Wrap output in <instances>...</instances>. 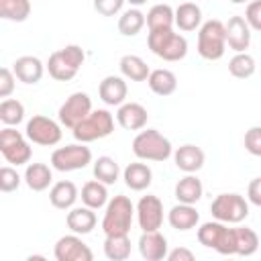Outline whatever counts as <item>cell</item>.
<instances>
[{"label":"cell","instance_id":"obj_31","mask_svg":"<svg viewBox=\"0 0 261 261\" xmlns=\"http://www.w3.org/2000/svg\"><path fill=\"white\" fill-rule=\"evenodd\" d=\"M104 255L110 261H124L130 257V239L128 234H106Z\"/></svg>","mask_w":261,"mask_h":261},{"label":"cell","instance_id":"obj_45","mask_svg":"<svg viewBox=\"0 0 261 261\" xmlns=\"http://www.w3.org/2000/svg\"><path fill=\"white\" fill-rule=\"evenodd\" d=\"M167 259L169 261H194V253L190 249L177 247V249H173V251L167 253Z\"/></svg>","mask_w":261,"mask_h":261},{"label":"cell","instance_id":"obj_8","mask_svg":"<svg viewBox=\"0 0 261 261\" xmlns=\"http://www.w3.org/2000/svg\"><path fill=\"white\" fill-rule=\"evenodd\" d=\"M210 212L220 222L239 224L249 216V202L241 194H218L210 204Z\"/></svg>","mask_w":261,"mask_h":261},{"label":"cell","instance_id":"obj_16","mask_svg":"<svg viewBox=\"0 0 261 261\" xmlns=\"http://www.w3.org/2000/svg\"><path fill=\"white\" fill-rule=\"evenodd\" d=\"M139 253L147 261L167 259V239L159 230H143L139 239Z\"/></svg>","mask_w":261,"mask_h":261},{"label":"cell","instance_id":"obj_37","mask_svg":"<svg viewBox=\"0 0 261 261\" xmlns=\"http://www.w3.org/2000/svg\"><path fill=\"white\" fill-rule=\"evenodd\" d=\"M24 118V106L22 102L14 100V98H4L0 102V120L6 126H16L20 124Z\"/></svg>","mask_w":261,"mask_h":261},{"label":"cell","instance_id":"obj_25","mask_svg":"<svg viewBox=\"0 0 261 261\" xmlns=\"http://www.w3.org/2000/svg\"><path fill=\"white\" fill-rule=\"evenodd\" d=\"M202 24V10L196 2H184L175 8V27L179 31H196Z\"/></svg>","mask_w":261,"mask_h":261},{"label":"cell","instance_id":"obj_39","mask_svg":"<svg viewBox=\"0 0 261 261\" xmlns=\"http://www.w3.org/2000/svg\"><path fill=\"white\" fill-rule=\"evenodd\" d=\"M18 186H20V175H18V171H16L14 167L4 165V167L0 169V190L8 194V192H14Z\"/></svg>","mask_w":261,"mask_h":261},{"label":"cell","instance_id":"obj_47","mask_svg":"<svg viewBox=\"0 0 261 261\" xmlns=\"http://www.w3.org/2000/svg\"><path fill=\"white\" fill-rule=\"evenodd\" d=\"M232 4H245V2H251V0H230Z\"/></svg>","mask_w":261,"mask_h":261},{"label":"cell","instance_id":"obj_26","mask_svg":"<svg viewBox=\"0 0 261 261\" xmlns=\"http://www.w3.org/2000/svg\"><path fill=\"white\" fill-rule=\"evenodd\" d=\"M24 181L33 192H43L53 181L51 167L45 163H29L24 169Z\"/></svg>","mask_w":261,"mask_h":261},{"label":"cell","instance_id":"obj_14","mask_svg":"<svg viewBox=\"0 0 261 261\" xmlns=\"http://www.w3.org/2000/svg\"><path fill=\"white\" fill-rule=\"evenodd\" d=\"M137 220L143 230H159L163 224V202L153 194L143 196L137 204Z\"/></svg>","mask_w":261,"mask_h":261},{"label":"cell","instance_id":"obj_42","mask_svg":"<svg viewBox=\"0 0 261 261\" xmlns=\"http://www.w3.org/2000/svg\"><path fill=\"white\" fill-rule=\"evenodd\" d=\"M245 20L253 31L261 33V0H251L245 10Z\"/></svg>","mask_w":261,"mask_h":261},{"label":"cell","instance_id":"obj_24","mask_svg":"<svg viewBox=\"0 0 261 261\" xmlns=\"http://www.w3.org/2000/svg\"><path fill=\"white\" fill-rule=\"evenodd\" d=\"M77 196H80V194H77L75 184L63 179V181H57V184L51 188V192H49V202H51L57 210H69V208H73Z\"/></svg>","mask_w":261,"mask_h":261},{"label":"cell","instance_id":"obj_21","mask_svg":"<svg viewBox=\"0 0 261 261\" xmlns=\"http://www.w3.org/2000/svg\"><path fill=\"white\" fill-rule=\"evenodd\" d=\"M204 151L196 145H181L175 149L173 153V161H175V167L186 171V173H196L202 169L204 165Z\"/></svg>","mask_w":261,"mask_h":261},{"label":"cell","instance_id":"obj_1","mask_svg":"<svg viewBox=\"0 0 261 261\" xmlns=\"http://www.w3.org/2000/svg\"><path fill=\"white\" fill-rule=\"evenodd\" d=\"M147 45L153 55L161 57L163 61H179L188 55V41L184 35L175 33L173 29H159L149 31Z\"/></svg>","mask_w":261,"mask_h":261},{"label":"cell","instance_id":"obj_35","mask_svg":"<svg viewBox=\"0 0 261 261\" xmlns=\"http://www.w3.org/2000/svg\"><path fill=\"white\" fill-rule=\"evenodd\" d=\"M234 241H237V255H241V257H251L259 249V237L249 226H237Z\"/></svg>","mask_w":261,"mask_h":261},{"label":"cell","instance_id":"obj_4","mask_svg":"<svg viewBox=\"0 0 261 261\" xmlns=\"http://www.w3.org/2000/svg\"><path fill=\"white\" fill-rule=\"evenodd\" d=\"M133 153L143 161H165L171 157L173 147L159 130L147 128L133 139Z\"/></svg>","mask_w":261,"mask_h":261},{"label":"cell","instance_id":"obj_36","mask_svg":"<svg viewBox=\"0 0 261 261\" xmlns=\"http://www.w3.org/2000/svg\"><path fill=\"white\" fill-rule=\"evenodd\" d=\"M118 175H120V167L112 157L102 155V157H98L94 161V177L100 179L102 184H106V186L116 184Z\"/></svg>","mask_w":261,"mask_h":261},{"label":"cell","instance_id":"obj_34","mask_svg":"<svg viewBox=\"0 0 261 261\" xmlns=\"http://www.w3.org/2000/svg\"><path fill=\"white\" fill-rule=\"evenodd\" d=\"M31 14V0H0V16L4 20L22 22Z\"/></svg>","mask_w":261,"mask_h":261},{"label":"cell","instance_id":"obj_11","mask_svg":"<svg viewBox=\"0 0 261 261\" xmlns=\"http://www.w3.org/2000/svg\"><path fill=\"white\" fill-rule=\"evenodd\" d=\"M24 135L31 143H37V145H43V147H53L61 141V126L49 116L35 114L27 122Z\"/></svg>","mask_w":261,"mask_h":261},{"label":"cell","instance_id":"obj_18","mask_svg":"<svg viewBox=\"0 0 261 261\" xmlns=\"http://www.w3.org/2000/svg\"><path fill=\"white\" fill-rule=\"evenodd\" d=\"M126 82L120 77V75H106L100 86H98V94H100V100L108 106H120L124 104V98H126Z\"/></svg>","mask_w":261,"mask_h":261},{"label":"cell","instance_id":"obj_20","mask_svg":"<svg viewBox=\"0 0 261 261\" xmlns=\"http://www.w3.org/2000/svg\"><path fill=\"white\" fill-rule=\"evenodd\" d=\"M12 71H14L16 80L22 82V84H37V82H41L45 67H43V63H41L39 57L22 55V57H18L12 63Z\"/></svg>","mask_w":261,"mask_h":261},{"label":"cell","instance_id":"obj_19","mask_svg":"<svg viewBox=\"0 0 261 261\" xmlns=\"http://www.w3.org/2000/svg\"><path fill=\"white\" fill-rule=\"evenodd\" d=\"M65 222H67V228H69L71 232H75V234H88V232H92V230L96 228L98 218H96L94 208H90V206L84 204V206L71 208V210L67 212Z\"/></svg>","mask_w":261,"mask_h":261},{"label":"cell","instance_id":"obj_38","mask_svg":"<svg viewBox=\"0 0 261 261\" xmlns=\"http://www.w3.org/2000/svg\"><path fill=\"white\" fill-rule=\"evenodd\" d=\"M255 59L247 53V51H243V53H237L230 61H228V71H230V75L232 77H239V80H247V77H251L253 73H255Z\"/></svg>","mask_w":261,"mask_h":261},{"label":"cell","instance_id":"obj_5","mask_svg":"<svg viewBox=\"0 0 261 261\" xmlns=\"http://www.w3.org/2000/svg\"><path fill=\"white\" fill-rule=\"evenodd\" d=\"M226 51V27L224 22L210 18L200 27L198 33V53L208 61H216Z\"/></svg>","mask_w":261,"mask_h":261},{"label":"cell","instance_id":"obj_9","mask_svg":"<svg viewBox=\"0 0 261 261\" xmlns=\"http://www.w3.org/2000/svg\"><path fill=\"white\" fill-rule=\"evenodd\" d=\"M0 153L12 165H27L31 161L33 149L22 137V133L12 126H4L0 130Z\"/></svg>","mask_w":261,"mask_h":261},{"label":"cell","instance_id":"obj_3","mask_svg":"<svg viewBox=\"0 0 261 261\" xmlns=\"http://www.w3.org/2000/svg\"><path fill=\"white\" fill-rule=\"evenodd\" d=\"M133 214H135V206L126 196L118 194L112 200H108L102 218L104 234H128L133 224Z\"/></svg>","mask_w":261,"mask_h":261},{"label":"cell","instance_id":"obj_2","mask_svg":"<svg viewBox=\"0 0 261 261\" xmlns=\"http://www.w3.org/2000/svg\"><path fill=\"white\" fill-rule=\"evenodd\" d=\"M84 59H86V55L80 45H65L63 49L49 55L47 71L57 82H69L77 75Z\"/></svg>","mask_w":261,"mask_h":261},{"label":"cell","instance_id":"obj_28","mask_svg":"<svg viewBox=\"0 0 261 261\" xmlns=\"http://www.w3.org/2000/svg\"><path fill=\"white\" fill-rule=\"evenodd\" d=\"M147 84H149V88H151L153 94H157V96H169L177 88V77L169 69H153L149 73V77H147Z\"/></svg>","mask_w":261,"mask_h":261},{"label":"cell","instance_id":"obj_33","mask_svg":"<svg viewBox=\"0 0 261 261\" xmlns=\"http://www.w3.org/2000/svg\"><path fill=\"white\" fill-rule=\"evenodd\" d=\"M145 22H147V16L139 8H128L118 18V31L124 37H135V35L141 33V29L145 27Z\"/></svg>","mask_w":261,"mask_h":261},{"label":"cell","instance_id":"obj_10","mask_svg":"<svg viewBox=\"0 0 261 261\" xmlns=\"http://www.w3.org/2000/svg\"><path fill=\"white\" fill-rule=\"evenodd\" d=\"M92 163V151L84 143L65 145L51 153V165L57 171H75Z\"/></svg>","mask_w":261,"mask_h":261},{"label":"cell","instance_id":"obj_32","mask_svg":"<svg viewBox=\"0 0 261 261\" xmlns=\"http://www.w3.org/2000/svg\"><path fill=\"white\" fill-rule=\"evenodd\" d=\"M118 65H120V73L133 82H147V77L151 73L149 65L139 55H124Z\"/></svg>","mask_w":261,"mask_h":261},{"label":"cell","instance_id":"obj_17","mask_svg":"<svg viewBox=\"0 0 261 261\" xmlns=\"http://www.w3.org/2000/svg\"><path fill=\"white\" fill-rule=\"evenodd\" d=\"M147 108L139 102H124L118 106V112H116V120L122 128L126 130H141L145 124H147Z\"/></svg>","mask_w":261,"mask_h":261},{"label":"cell","instance_id":"obj_40","mask_svg":"<svg viewBox=\"0 0 261 261\" xmlns=\"http://www.w3.org/2000/svg\"><path fill=\"white\" fill-rule=\"evenodd\" d=\"M245 149L251 155L261 157V126H251L245 133Z\"/></svg>","mask_w":261,"mask_h":261},{"label":"cell","instance_id":"obj_41","mask_svg":"<svg viewBox=\"0 0 261 261\" xmlns=\"http://www.w3.org/2000/svg\"><path fill=\"white\" fill-rule=\"evenodd\" d=\"M126 0H94V10L102 16H114L122 10Z\"/></svg>","mask_w":261,"mask_h":261},{"label":"cell","instance_id":"obj_22","mask_svg":"<svg viewBox=\"0 0 261 261\" xmlns=\"http://www.w3.org/2000/svg\"><path fill=\"white\" fill-rule=\"evenodd\" d=\"M122 179H124L126 188L135 190V192H143L151 186L153 171L147 163H128L122 171Z\"/></svg>","mask_w":261,"mask_h":261},{"label":"cell","instance_id":"obj_44","mask_svg":"<svg viewBox=\"0 0 261 261\" xmlns=\"http://www.w3.org/2000/svg\"><path fill=\"white\" fill-rule=\"evenodd\" d=\"M247 198H249L251 204H255V206L261 208V177L251 179V184L247 188Z\"/></svg>","mask_w":261,"mask_h":261},{"label":"cell","instance_id":"obj_23","mask_svg":"<svg viewBox=\"0 0 261 261\" xmlns=\"http://www.w3.org/2000/svg\"><path fill=\"white\" fill-rule=\"evenodd\" d=\"M167 220H169L171 228H175V230H190V228H194V226L198 224L200 214H198V210L194 208V204H184V202H179V204H175V206L169 210Z\"/></svg>","mask_w":261,"mask_h":261},{"label":"cell","instance_id":"obj_27","mask_svg":"<svg viewBox=\"0 0 261 261\" xmlns=\"http://www.w3.org/2000/svg\"><path fill=\"white\" fill-rule=\"evenodd\" d=\"M204 194V188H202V181L194 175V173H188L186 177H181L177 184H175V198L177 202H184V204H196Z\"/></svg>","mask_w":261,"mask_h":261},{"label":"cell","instance_id":"obj_30","mask_svg":"<svg viewBox=\"0 0 261 261\" xmlns=\"http://www.w3.org/2000/svg\"><path fill=\"white\" fill-rule=\"evenodd\" d=\"M173 24H175V10L169 4H155L147 12V27H149V31L173 29Z\"/></svg>","mask_w":261,"mask_h":261},{"label":"cell","instance_id":"obj_12","mask_svg":"<svg viewBox=\"0 0 261 261\" xmlns=\"http://www.w3.org/2000/svg\"><path fill=\"white\" fill-rule=\"evenodd\" d=\"M90 112H92V98L86 92H73L59 108V122L73 130Z\"/></svg>","mask_w":261,"mask_h":261},{"label":"cell","instance_id":"obj_43","mask_svg":"<svg viewBox=\"0 0 261 261\" xmlns=\"http://www.w3.org/2000/svg\"><path fill=\"white\" fill-rule=\"evenodd\" d=\"M14 71L8 69V67H2L0 69V98H8L12 92H14Z\"/></svg>","mask_w":261,"mask_h":261},{"label":"cell","instance_id":"obj_46","mask_svg":"<svg viewBox=\"0 0 261 261\" xmlns=\"http://www.w3.org/2000/svg\"><path fill=\"white\" fill-rule=\"evenodd\" d=\"M128 4H133V6H141V4H145L147 0H126Z\"/></svg>","mask_w":261,"mask_h":261},{"label":"cell","instance_id":"obj_29","mask_svg":"<svg viewBox=\"0 0 261 261\" xmlns=\"http://www.w3.org/2000/svg\"><path fill=\"white\" fill-rule=\"evenodd\" d=\"M82 202L94 210L102 208L108 204V190L106 184H102L100 179H90L84 184L82 188Z\"/></svg>","mask_w":261,"mask_h":261},{"label":"cell","instance_id":"obj_6","mask_svg":"<svg viewBox=\"0 0 261 261\" xmlns=\"http://www.w3.org/2000/svg\"><path fill=\"white\" fill-rule=\"evenodd\" d=\"M198 241L206 249H214L220 255H237V241L234 228H228L226 222L210 220L198 228Z\"/></svg>","mask_w":261,"mask_h":261},{"label":"cell","instance_id":"obj_13","mask_svg":"<svg viewBox=\"0 0 261 261\" xmlns=\"http://www.w3.org/2000/svg\"><path fill=\"white\" fill-rule=\"evenodd\" d=\"M53 255L57 261H92L94 253L92 249L73 232V234H65L55 243Z\"/></svg>","mask_w":261,"mask_h":261},{"label":"cell","instance_id":"obj_7","mask_svg":"<svg viewBox=\"0 0 261 261\" xmlns=\"http://www.w3.org/2000/svg\"><path fill=\"white\" fill-rule=\"evenodd\" d=\"M112 130H114V116L108 110L98 108V110H92L73 128V137L77 143H92L112 135Z\"/></svg>","mask_w":261,"mask_h":261},{"label":"cell","instance_id":"obj_15","mask_svg":"<svg viewBox=\"0 0 261 261\" xmlns=\"http://www.w3.org/2000/svg\"><path fill=\"white\" fill-rule=\"evenodd\" d=\"M224 27H226V45L237 53L247 51L251 45V27L245 20V16H230Z\"/></svg>","mask_w":261,"mask_h":261}]
</instances>
